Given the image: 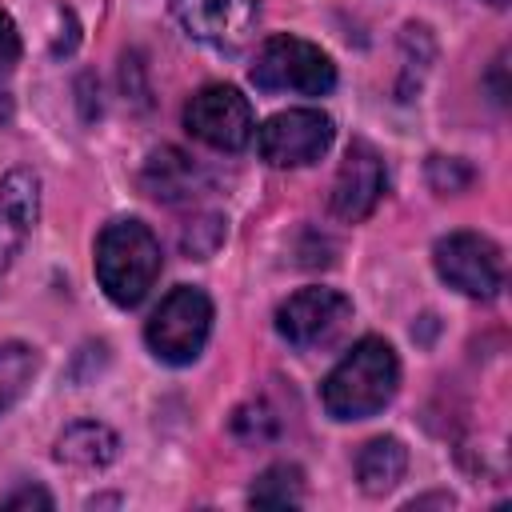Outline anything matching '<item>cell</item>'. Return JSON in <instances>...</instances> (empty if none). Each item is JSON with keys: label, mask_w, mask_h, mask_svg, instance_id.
Here are the masks:
<instances>
[{"label": "cell", "mask_w": 512, "mask_h": 512, "mask_svg": "<svg viewBox=\"0 0 512 512\" xmlns=\"http://www.w3.org/2000/svg\"><path fill=\"white\" fill-rule=\"evenodd\" d=\"M396 384H400V360L392 344L380 336H364L328 372L320 400L332 420H368L396 396Z\"/></svg>", "instance_id": "6da1fadb"}, {"label": "cell", "mask_w": 512, "mask_h": 512, "mask_svg": "<svg viewBox=\"0 0 512 512\" xmlns=\"http://www.w3.org/2000/svg\"><path fill=\"white\" fill-rule=\"evenodd\" d=\"M160 276V240L140 220H112L96 240V280L120 308H136Z\"/></svg>", "instance_id": "7a4b0ae2"}, {"label": "cell", "mask_w": 512, "mask_h": 512, "mask_svg": "<svg viewBox=\"0 0 512 512\" xmlns=\"http://www.w3.org/2000/svg\"><path fill=\"white\" fill-rule=\"evenodd\" d=\"M252 84L260 92H300V96H324L336 84V64L328 52H320L312 40L300 36H272L260 44L252 60Z\"/></svg>", "instance_id": "3957f363"}, {"label": "cell", "mask_w": 512, "mask_h": 512, "mask_svg": "<svg viewBox=\"0 0 512 512\" xmlns=\"http://www.w3.org/2000/svg\"><path fill=\"white\" fill-rule=\"evenodd\" d=\"M208 332H212V300L200 288L184 284V288H172L160 300V308L148 316L144 340H148L156 360L180 368L204 352Z\"/></svg>", "instance_id": "277c9868"}, {"label": "cell", "mask_w": 512, "mask_h": 512, "mask_svg": "<svg viewBox=\"0 0 512 512\" xmlns=\"http://www.w3.org/2000/svg\"><path fill=\"white\" fill-rule=\"evenodd\" d=\"M432 260H436L440 280L472 300H492L504 288L500 248L480 232H452V236L436 240Z\"/></svg>", "instance_id": "5b68a950"}, {"label": "cell", "mask_w": 512, "mask_h": 512, "mask_svg": "<svg viewBox=\"0 0 512 512\" xmlns=\"http://www.w3.org/2000/svg\"><path fill=\"white\" fill-rule=\"evenodd\" d=\"M184 128L208 148L240 152L252 140L256 120L248 96H240L232 84H208L184 104Z\"/></svg>", "instance_id": "8992f818"}, {"label": "cell", "mask_w": 512, "mask_h": 512, "mask_svg": "<svg viewBox=\"0 0 512 512\" xmlns=\"http://www.w3.org/2000/svg\"><path fill=\"white\" fill-rule=\"evenodd\" d=\"M332 116L320 108H288L260 124L256 148L272 168H300L328 152L332 144Z\"/></svg>", "instance_id": "52a82bcc"}, {"label": "cell", "mask_w": 512, "mask_h": 512, "mask_svg": "<svg viewBox=\"0 0 512 512\" xmlns=\"http://www.w3.org/2000/svg\"><path fill=\"white\" fill-rule=\"evenodd\" d=\"M352 320V300L336 288H300L276 308V332L292 348H324Z\"/></svg>", "instance_id": "ba28073f"}, {"label": "cell", "mask_w": 512, "mask_h": 512, "mask_svg": "<svg viewBox=\"0 0 512 512\" xmlns=\"http://www.w3.org/2000/svg\"><path fill=\"white\" fill-rule=\"evenodd\" d=\"M172 16L192 40L212 44L220 52H236L252 40L260 12L256 0H172Z\"/></svg>", "instance_id": "9c48e42d"}, {"label": "cell", "mask_w": 512, "mask_h": 512, "mask_svg": "<svg viewBox=\"0 0 512 512\" xmlns=\"http://www.w3.org/2000/svg\"><path fill=\"white\" fill-rule=\"evenodd\" d=\"M380 196H384V160L372 144L352 140L336 172V184H332V212L356 224L380 204Z\"/></svg>", "instance_id": "30bf717a"}, {"label": "cell", "mask_w": 512, "mask_h": 512, "mask_svg": "<svg viewBox=\"0 0 512 512\" xmlns=\"http://www.w3.org/2000/svg\"><path fill=\"white\" fill-rule=\"evenodd\" d=\"M40 212V176L28 168H12L0 180V268L20 252Z\"/></svg>", "instance_id": "8fae6325"}, {"label": "cell", "mask_w": 512, "mask_h": 512, "mask_svg": "<svg viewBox=\"0 0 512 512\" xmlns=\"http://www.w3.org/2000/svg\"><path fill=\"white\" fill-rule=\"evenodd\" d=\"M140 184L148 196L156 200H192L196 192H204V172L196 160H188L184 152L176 148H160L148 156L144 172H140Z\"/></svg>", "instance_id": "7c38bea8"}, {"label": "cell", "mask_w": 512, "mask_h": 512, "mask_svg": "<svg viewBox=\"0 0 512 512\" xmlns=\"http://www.w3.org/2000/svg\"><path fill=\"white\" fill-rule=\"evenodd\" d=\"M116 432L108 424H96V420H76L60 432L56 440V460L60 464H72V468H104L116 460Z\"/></svg>", "instance_id": "4fadbf2b"}, {"label": "cell", "mask_w": 512, "mask_h": 512, "mask_svg": "<svg viewBox=\"0 0 512 512\" xmlns=\"http://www.w3.org/2000/svg\"><path fill=\"white\" fill-rule=\"evenodd\" d=\"M404 472H408V448L396 436H376L356 456V480L368 496L392 492L404 480Z\"/></svg>", "instance_id": "5bb4252c"}, {"label": "cell", "mask_w": 512, "mask_h": 512, "mask_svg": "<svg viewBox=\"0 0 512 512\" xmlns=\"http://www.w3.org/2000/svg\"><path fill=\"white\" fill-rule=\"evenodd\" d=\"M248 500L260 508H296L304 500V476L296 464H272L248 488Z\"/></svg>", "instance_id": "9a60e30c"}, {"label": "cell", "mask_w": 512, "mask_h": 512, "mask_svg": "<svg viewBox=\"0 0 512 512\" xmlns=\"http://www.w3.org/2000/svg\"><path fill=\"white\" fill-rule=\"evenodd\" d=\"M36 376V352L16 340H0V416L24 396Z\"/></svg>", "instance_id": "2e32d148"}, {"label": "cell", "mask_w": 512, "mask_h": 512, "mask_svg": "<svg viewBox=\"0 0 512 512\" xmlns=\"http://www.w3.org/2000/svg\"><path fill=\"white\" fill-rule=\"evenodd\" d=\"M16 60H20V36H16V24L8 12H0V124L8 120L12 112V96H8V80L16 72Z\"/></svg>", "instance_id": "e0dca14e"}, {"label": "cell", "mask_w": 512, "mask_h": 512, "mask_svg": "<svg viewBox=\"0 0 512 512\" xmlns=\"http://www.w3.org/2000/svg\"><path fill=\"white\" fill-rule=\"evenodd\" d=\"M428 180H432L436 192H464L472 184V168L464 160H456V156H432Z\"/></svg>", "instance_id": "ac0fdd59"}, {"label": "cell", "mask_w": 512, "mask_h": 512, "mask_svg": "<svg viewBox=\"0 0 512 512\" xmlns=\"http://www.w3.org/2000/svg\"><path fill=\"white\" fill-rule=\"evenodd\" d=\"M4 508H52V496L44 492V488H16V492H8L4 500H0Z\"/></svg>", "instance_id": "d6986e66"}, {"label": "cell", "mask_w": 512, "mask_h": 512, "mask_svg": "<svg viewBox=\"0 0 512 512\" xmlns=\"http://www.w3.org/2000/svg\"><path fill=\"white\" fill-rule=\"evenodd\" d=\"M488 4H496V8H504V4H508V0H488Z\"/></svg>", "instance_id": "ffe728a7"}]
</instances>
